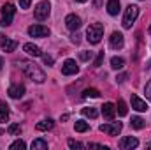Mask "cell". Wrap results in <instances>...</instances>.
<instances>
[{
    "mask_svg": "<svg viewBox=\"0 0 151 150\" xmlns=\"http://www.w3.org/2000/svg\"><path fill=\"white\" fill-rule=\"evenodd\" d=\"M19 67L23 69V73L28 76L32 81H35V83H44V81H46V74H44V71L39 69L35 64L27 62V60H21V62H19Z\"/></svg>",
    "mask_w": 151,
    "mask_h": 150,
    "instance_id": "6da1fadb",
    "label": "cell"
},
{
    "mask_svg": "<svg viewBox=\"0 0 151 150\" xmlns=\"http://www.w3.org/2000/svg\"><path fill=\"white\" fill-rule=\"evenodd\" d=\"M104 37V25L102 23H91L86 30V39L90 44H99Z\"/></svg>",
    "mask_w": 151,
    "mask_h": 150,
    "instance_id": "7a4b0ae2",
    "label": "cell"
},
{
    "mask_svg": "<svg viewBox=\"0 0 151 150\" xmlns=\"http://www.w3.org/2000/svg\"><path fill=\"white\" fill-rule=\"evenodd\" d=\"M137 16H139V7L137 5H128L125 9V16H123V28H132Z\"/></svg>",
    "mask_w": 151,
    "mask_h": 150,
    "instance_id": "3957f363",
    "label": "cell"
},
{
    "mask_svg": "<svg viewBox=\"0 0 151 150\" xmlns=\"http://www.w3.org/2000/svg\"><path fill=\"white\" fill-rule=\"evenodd\" d=\"M14 14H16L14 4H5V5H2V21H0V25H2V27H9V25L12 23Z\"/></svg>",
    "mask_w": 151,
    "mask_h": 150,
    "instance_id": "277c9868",
    "label": "cell"
},
{
    "mask_svg": "<svg viewBox=\"0 0 151 150\" xmlns=\"http://www.w3.org/2000/svg\"><path fill=\"white\" fill-rule=\"evenodd\" d=\"M49 12H51V4L49 2H40V4H37L35 5V11H34V14H35V18H37L39 21L46 20L49 16Z\"/></svg>",
    "mask_w": 151,
    "mask_h": 150,
    "instance_id": "5b68a950",
    "label": "cell"
},
{
    "mask_svg": "<svg viewBox=\"0 0 151 150\" xmlns=\"http://www.w3.org/2000/svg\"><path fill=\"white\" fill-rule=\"evenodd\" d=\"M121 122H113V124H102L99 129L102 131V133H106V134H109V136H118L119 133H121Z\"/></svg>",
    "mask_w": 151,
    "mask_h": 150,
    "instance_id": "8992f818",
    "label": "cell"
},
{
    "mask_svg": "<svg viewBox=\"0 0 151 150\" xmlns=\"http://www.w3.org/2000/svg\"><path fill=\"white\" fill-rule=\"evenodd\" d=\"M28 36H32V37H47L49 28L44 27V25H32V27H28Z\"/></svg>",
    "mask_w": 151,
    "mask_h": 150,
    "instance_id": "52a82bcc",
    "label": "cell"
},
{
    "mask_svg": "<svg viewBox=\"0 0 151 150\" xmlns=\"http://www.w3.org/2000/svg\"><path fill=\"white\" fill-rule=\"evenodd\" d=\"M139 147V140L134 138V136H125L121 141H119V149L121 150H132Z\"/></svg>",
    "mask_w": 151,
    "mask_h": 150,
    "instance_id": "ba28073f",
    "label": "cell"
},
{
    "mask_svg": "<svg viewBox=\"0 0 151 150\" xmlns=\"http://www.w3.org/2000/svg\"><path fill=\"white\" fill-rule=\"evenodd\" d=\"M62 73L65 76H72V74H77L79 73V67H77V64H76L74 60H65L63 62V66H62Z\"/></svg>",
    "mask_w": 151,
    "mask_h": 150,
    "instance_id": "9c48e42d",
    "label": "cell"
},
{
    "mask_svg": "<svg viewBox=\"0 0 151 150\" xmlns=\"http://www.w3.org/2000/svg\"><path fill=\"white\" fill-rule=\"evenodd\" d=\"M109 44H111V48H114V50H121L123 44H125L123 34L121 32H113L111 37H109Z\"/></svg>",
    "mask_w": 151,
    "mask_h": 150,
    "instance_id": "30bf717a",
    "label": "cell"
},
{
    "mask_svg": "<svg viewBox=\"0 0 151 150\" xmlns=\"http://www.w3.org/2000/svg\"><path fill=\"white\" fill-rule=\"evenodd\" d=\"M130 103H132V108H134L135 111H148V104H146V101H142L139 95L132 94V97H130Z\"/></svg>",
    "mask_w": 151,
    "mask_h": 150,
    "instance_id": "8fae6325",
    "label": "cell"
},
{
    "mask_svg": "<svg viewBox=\"0 0 151 150\" xmlns=\"http://www.w3.org/2000/svg\"><path fill=\"white\" fill-rule=\"evenodd\" d=\"M65 27H67L69 30H77V28L81 27V18H79L77 14H69V16L65 18Z\"/></svg>",
    "mask_w": 151,
    "mask_h": 150,
    "instance_id": "7c38bea8",
    "label": "cell"
},
{
    "mask_svg": "<svg viewBox=\"0 0 151 150\" xmlns=\"http://www.w3.org/2000/svg\"><path fill=\"white\" fill-rule=\"evenodd\" d=\"M7 94H9V97H12V99H21L23 94H25V87H23V85H12V87H9Z\"/></svg>",
    "mask_w": 151,
    "mask_h": 150,
    "instance_id": "4fadbf2b",
    "label": "cell"
},
{
    "mask_svg": "<svg viewBox=\"0 0 151 150\" xmlns=\"http://www.w3.org/2000/svg\"><path fill=\"white\" fill-rule=\"evenodd\" d=\"M23 50L30 55V57H42V51H40V48H39L37 44H34V42H27L25 46H23Z\"/></svg>",
    "mask_w": 151,
    "mask_h": 150,
    "instance_id": "5bb4252c",
    "label": "cell"
},
{
    "mask_svg": "<svg viewBox=\"0 0 151 150\" xmlns=\"http://www.w3.org/2000/svg\"><path fill=\"white\" fill-rule=\"evenodd\" d=\"M114 111H116V108H114L113 103H106V104L102 106V115H104L107 120H113L114 118Z\"/></svg>",
    "mask_w": 151,
    "mask_h": 150,
    "instance_id": "9a60e30c",
    "label": "cell"
},
{
    "mask_svg": "<svg viewBox=\"0 0 151 150\" xmlns=\"http://www.w3.org/2000/svg\"><path fill=\"white\" fill-rule=\"evenodd\" d=\"M9 120V106L5 101H0V124H5Z\"/></svg>",
    "mask_w": 151,
    "mask_h": 150,
    "instance_id": "2e32d148",
    "label": "cell"
},
{
    "mask_svg": "<svg viewBox=\"0 0 151 150\" xmlns=\"http://www.w3.org/2000/svg\"><path fill=\"white\" fill-rule=\"evenodd\" d=\"M119 9H121L119 0H109V2H107V12H109L111 16H116V14L119 12Z\"/></svg>",
    "mask_w": 151,
    "mask_h": 150,
    "instance_id": "e0dca14e",
    "label": "cell"
},
{
    "mask_svg": "<svg viewBox=\"0 0 151 150\" xmlns=\"http://www.w3.org/2000/svg\"><path fill=\"white\" fill-rule=\"evenodd\" d=\"M35 127H37V131H51L55 127V122L51 118H46V120H40Z\"/></svg>",
    "mask_w": 151,
    "mask_h": 150,
    "instance_id": "ac0fdd59",
    "label": "cell"
},
{
    "mask_svg": "<svg viewBox=\"0 0 151 150\" xmlns=\"http://www.w3.org/2000/svg\"><path fill=\"white\" fill-rule=\"evenodd\" d=\"M111 67L113 69H123L125 67V58H121V57H113L111 58Z\"/></svg>",
    "mask_w": 151,
    "mask_h": 150,
    "instance_id": "d6986e66",
    "label": "cell"
},
{
    "mask_svg": "<svg viewBox=\"0 0 151 150\" xmlns=\"http://www.w3.org/2000/svg\"><path fill=\"white\" fill-rule=\"evenodd\" d=\"M46 149H47V141H44L40 138L32 141V150H46Z\"/></svg>",
    "mask_w": 151,
    "mask_h": 150,
    "instance_id": "ffe728a7",
    "label": "cell"
},
{
    "mask_svg": "<svg viewBox=\"0 0 151 150\" xmlns=\"http://www.w3.org/2000/svg\"><path fill=\"white\" fill-rule=\"evenodd\" d=\"M74 129L77 133H86L88 129H90V124L88 122H84V120H77L74 124Z\"/></svg>",
    "mask_w": 151,
    "mask_h": 150,
    "instance_id": "44dd1931",
    "label": "cell"
},
{
    "mask_svg": "<svg viewBox=\"0 0 151 150\" xmlns=\"http://www.w3.org/2000/svg\"><path fill=\"white\" fill-rule=\"evenodd\" d=\"M16 46H18V42H16V41H11V39H5V42L2 44L4 51H7V53L14 51V50H16Z\"/></svg>",
    "mask_w": 151,
    "mask_h": 150,
    "instance_id": "7402d4cb",
    "label": "cell"
},
{
    "mask_svg": "<svg viewBox=\"0 0 151 150\" xmlns=\"http://www.w3.org/2000/svg\"><path fill=\"white\" fill-rule=\"evenodd\" d=\"M130 125H132L134 129H142V127L146 125V122H144L141 117H132V120H130Z\"/></svg>",
    "mask_w": 151,
    "mask_h": 150,
    "instance_id": "603a6c76",
    "label": "cell"
},
{
    "mask_svg": "<svg viewBox=\"0 0 151 150\" xmlns=\"http://www.w3.org/2000/svg\"><path fill=\"white\" fill-rule=\"evenodd\" d=\"M83 97H84V99H88V97L97 99V97H100V92H99L97 88H86V90L83 92Z\"/></svg>",
    "mask_w": 151,
    "mask_h": 150,
    "instance_id": "cb8c5ba5",
    "label": "cell"
},
{
    "mask_svg": "<svg viewBox=\"0 0 151 150\" xmlns=\"http://www.w3.org/2000/svg\"><path fill=\"white\" fill-rule=\"evenodd\" d=\"M9 134L11 136H19L21 134V125L19 124H11L9 125Z\"/></svg>",
    "mask_w": 151,
    "mask_h": 150,
    "instance_id": "d4e9b609",
    "label": "cell"
},
{
    "mask_svg": "<svg viewBox=\"0 0 151 150\" xmlns=\"http://www.w3.org/2000/svg\"><path fill=\"white\" fill-rule=\"evenodd\" d=\"M116 110H118V115H119V117H125V115L128 113L127 104H125V101H123V99H119V101H118V108H116Z\"/></svg>",
    "mask_w": 151,
    "mask_h": 150,
    "instance_id": "484cf974",
    "label": "cell"
},
{
    "mask_svg": "<svg viewBox=\"0 0 151 150\" xmlns=\"http://www.w3.org/2000/svg\"><path fill=\"white\" fill-rule=\"evenodd\" d=\"M83 115L88 117V118H97L99 117V111L95 108H83Z\"/></svg>",
    "mask_w": 151,
    "mask_h": 150,
    "instance_id": "4316f807",
    "label": "cell"
},
{
    "mask_svg": "<svg viewBox=\"0 0 151 150\" xmlns=\"http://www.w3.org/2000/svg\"><path fill=\"white\" fill-rule=\"evenodd\" d=\"M11 150H23L27 149V143L23 141V140H16L14 143H11V147H9Z\"/></svg>",
    "mask_w": 151,
    "mask_h": 150,
    "instance_id": "83f0119b",
    "label": "cell"
},
{
    "mask_svg": "<svg viewBox=\"0 0 151 150\" xmlns=\"http://www.w3.org/2000/svg\"><path fill=\"white\" fill-rule=\"evenodd\" d=\"M69 147H70L72 150H83L84 149V145L79 143V141H76V140H69Z\"/></svg>",
    "mask_w": 151,
    "mask_h": 150,
    "instance_id": "f1b7e54d",
    "label": "cell"
},
{
    "mask_svg": "<svg viewBox=\"0 0 151 150\" xmlns=\"http://www.w3.org/2000/svg\"><path fill=\"white\" fill-rule=\"evenodd\" d=\"M91 57H93V51H81L79 53V58L81 60H90Z\"/></svg>",
    "mask_w": 151,
    "mask_h": 150,
    "instance_id": "f546056e",
    "label": "cell"
},
{
    "mask_svg": "<svg viewBox=\"0 0 151 150\" xmlns=\"http://www.w3.org/2000/svg\"><path fill=\"white\" fill-rule=\"evenodd\" d=\"M102 62H104V51H100V53L97 55V58H95V64H93V66H95V67H100V66H102Z\"/></svg>",
    "mask_w": 151,
    "mask_h": 150,
    "instance_id": "4dcf8cb0",
    "label": "cell"
},
{
    "mask_svg": "<svg viewBox=\"0 0 151 150\" xmlns=\"http://www.w3.org/2000/svg\"><path fill=\"white\" fill-rule=\"evenodd\" d=\"M42 60H44L46 66H53V64H55V60H53L51 55H42Z\"/></svg>",
    "mask_w": 151,
    "mask_h": 150,
    "instance_id": "1f68e13d",
    "label": "cell"
},
{
    "mask_svg": "<svg viewBox=\"0 0 151 150\" xmlns=\"http://www.w3.org/2000/svg\"><path fill=\"white\" fill-rule=\"evenodd\" d=\"M144 94H146V99H150L151 101V81L146 83V87H144Z\"/></svg>",
    "mask_w": 151,
    "mask_h": 150,
    "instance_id": "d6a6232c",
    "label": "cell"
},
{
    "mask_svg": "<svg viewBox=\"0 0 151 150\" xmlns=\"http://www.w3.org/2000/svg\"><path fill=\"white\" fill-rule=\"evenodd\" d=\"M30 4H32V0H19L21 9H28V7H30Z\"/></svg>",
    "mask_w": 151,
    "mask_h": 150,
    "instance_id": "836d02e7",
    "label": "cell"
},
{
    "mask_svg": "<svg viewBox=\"0 0 151 150\" xmlns=\"http://www.w3.org/2000/svg\"><path fill=\"white\" fill-rule=\"evenodd\" d=\"M88 149H102V150H109L107 147H104V145H99V143H90V145H88Z\"/></svg>",
    "mask_w": 151,
    "mask_h": 150,
    "instance_id": "e575fe53",
    "label": "cell"
},
{
    "mask_svg": "<svg viewBox=\"0 0 151 150\" xmlns=\"http://www.w3.org/2000/svg\"><path fill=\"white\" fill-rule=\"evenodd\" d=\"M125 79H127V74H125V73H123V74H119V76H116V81H118V83H123Z\"/></svg>",
    "mask_w": 151,
    "mask_h": 150,
    "instance_id": "d590c367",
    "label": "cell"
},
{
    "mask_svg": "<svg viewBox=\"0 0 151 150\" xmlns=\"http://www.w3.org/2000/svg\"><path fill=\"white\" fill-rule=\"evenodd\" d=\"M81 36H79V34H74V36H72V42H76V44H79V41H81Z\"/></svg>",
    "mask_w": 151,
    "mask_h": 150,
    "instance_id": "8d00e7d4",
    "label": "cell"
},
{
    "mask_svg": "<svg viewBox=\"0 0 151 150\" xmlns=\"http://www.w3.org/2000/svg\"><path fill=\"white\" fill-rule=\"evenodd\" d=\"M100 4H102V0H95V2H93V5H95V9H99V7H100Z\"/></svg>",
    "mask_w": 151,
    "mask_h": 150,
    "instance_id": "74e56055",
    "label": "cell"
},
{
    "mask_svg": "<svg viewBox=\"0 0 151 150\" xmlns=\"http://www.w3.org/2000/svg\"><path fill=\"white\" fill-rule=\"evenodd\" d=\"M4 42H5V36H2V34H0V46H2Z\"/></svg>",
    "mask_w": 151,
    "mask_h": 150,
    "instance_id": "f35d334b",
    "label": "cell"
},
{
    "mask_svg": "<svg viewBox=\"0 0 151 150\" xmlns=\"http://www.w3.org/2000/svg\"><path fill=\"white\" fill-rule=\"evenodd\" d=\"M65 120H69V115L65 113V115H62V122H65Z\"/></svg>",
    "mask_w": 151,
    "mask_h": 150,
    "instance_id": "ab89813d",
    "label": "cell"
},
{
    "mask_svg": "<svg viewBox=\"0 0 151 150\" xmlns=\"http://www.w3.org/2000/svg\"><path fill=\"white\" fill-rule=\"evenodd\" d=\"M2 66H4V60H2V57H0V69H2Z\"/></svg>",
    "mask_w": 151,
    "mask_h": 150,
    "instance_id": "60d3db41",
    "label": "cell"
},
{
    "mask_svg": "<svg viewBox=\"0 0 151 150\" xmlns=\"http://www.w3.org/2000/svg\"><path fill=\"white\" fill-rule=\"evenodd\" d=\"M76 2H81V4H84V2H88V0H76Z\"/></svg>",
    "mask_w": 151,
    "mask_h": 150,
    "instance_id": "b9f144b4",
    "label": "cell"
},
{
    "mask_svg": "<svg viewBox=\"0 0 151 150\" xmlns=\"http://www.w3.org/2000/svg\"><path fill=\"white\" fill-rule=\"evenodd\" d=\"M150 34H151V27H150Z\"/></svg>",
    "mask_w": 151,
    "mask_h": 150,
    "instance_id": "7bdbcfd3",
    "label": "cell"
}]
</instances>
